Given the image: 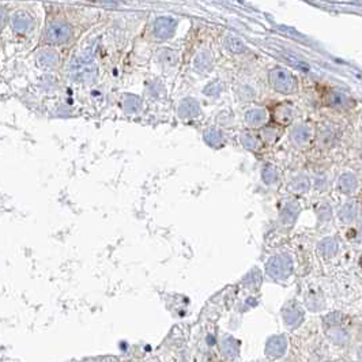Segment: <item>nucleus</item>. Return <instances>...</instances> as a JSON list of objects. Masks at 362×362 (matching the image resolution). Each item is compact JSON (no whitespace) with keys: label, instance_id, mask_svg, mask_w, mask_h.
I'll return each instance as SVG.
<instances>
[{"label":"nucleus","instance_id":"nucleus-1","mask_svg":"<svg viewBox=\"0 0 362 362\" xmlns=\"http://www.w3.org/2000/svg\"><path fill=\"white\" fill-rule=\"evenodd\" d=\"M71 37L70 25L63 22H55L49 25L47 29V38L53 44H63Z\"/></svg>","mask_w":362,"mask_h":362},{"label":"nucleus","instance_id":"nucleus-2","mask_svg":"<svg viewBox=\"0 0 362 362\" xmlns=\"http://www.w3.org/2000/svg\"><path fill=\"white\" fill-rule=\"evenodd\" d=\"M31 25V18L25 11H18L13 17V27L17 33H25Z\"/></svg>","mask_w":362,"mask_h":362},{"label":"nucleus","instance_id":"nucleus-3","mask_svg":"<svg viewBox=\"0 0 362 362\" xmlns=\"http://www.w3.org/2000/svg\"><path fill=\"white\" fill-rule=\"evenodd\" d=\"M55 61H56V55H55V53L45 51V52L39 55V63L44 64V66H51Z\"/></svg>","mask_w":362,"mask_h":362}]
</instances>
